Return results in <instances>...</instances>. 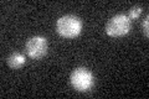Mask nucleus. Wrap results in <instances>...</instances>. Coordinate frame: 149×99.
<instances>
[{
  "label": "nucleus",
  "mask_w": 149,
  "mask_h": 99,
  "mask_svg": "<svg viewBox=\"0 0 149 99\" xmlns=\"http://www.w3.org/2000/svg\"><path fill=\"white\" fill-rule=\"evenodd\" d=\"M130 30V20L127 14H117L111 17L106 25L107 35L112 37H120L127 35Z\"/></svg>",
  "instance_id": "nucleus-3"
},
{
  "label": "nucleus",
  "mask_w": 149,
  "mask_h": 99,
  "mask_svg": "<svg viewBox=\"0 0 149 99\" xmlns=\"http://www.w3.org/2000/svg\"><path fill=\"white\" fill-rule=\"evenodd\" d=\"M47 40L42 36H34L27 40L25 45V51L29 57L34 60H40L47 53Z\"/></svg>",
  "instance_id": "nucleus-4"
},
{
  "label": "nucleus",
  "mask_w": 149,
  "mask_h": 99,
  "mask_svg": "<svg viewBox=\"0 0 149 99\" xmlns=\"http://www.w3.org/2000/svg\"><path fill=\"white\" fill-rule=\"evenodd\" d=\"M82 21L76 15H63L56 22V31L65 39H73L81 34Z\"/></svg>",
  "instance_id": "nucleus-1"
},
{
  "label": "nucleus",
  "mask_w": 149,
  "mask_h": 99,
  "mask_svg": "<svg viewBox=\"0 0 149 99\" xmlns=\"http://www.w3.org/2000/svg\"><path fill=\"white\" fill-rule=\"evenodd\" d=\"M148 20H149V17L147 16V17H146V20H144V21H143V24H142L143 32H144V35H146L147 37L149 36V31H148V24H149V21H148Z\"/></svg>",
  "instance_id": "nucleus-7"
},
{
  "label": "nucleus",
  "mask_w": 149,
  "mask_h": 99,
  "mask_svg": "<svg viewBox=\"0 0 149 99\" xmlns=\"http://www.w3.org/2000/svg\"><path fill=\"white\" fill-rule=\"evenodd\" d=\"M141 14H142V6L141 5H134L133 8H130L129 14L127 16L129 17V20H134V19H138Z\"/></svg>",
  "instance_id": "nucleus-6"
},
{
  "label": "nucleus",
  "mask_w": 149,
  "mask_h": 99,
  "mask_svg": "<svg viewBox=\"0 0 149 99\" xmlns=\"http://www.w3.org/2000/svg\"><path fill=\"white\" fill-rule=\"evenodd\" d=\"M26 63V58L24 55L19 53V52H14L8 57V66L13 69H19Z\"/></svg>",
  "instance_id": "nucleus-5"
},
{
  "label": "nucleus",
  "mask_w": 149,
  "mask_h": 99,
  "mask_svg": "<svg viewBox=\"0 0 149 99\" xmlns=\"http://www.w3.org/2000/svg\"><path fill=\"white\" fill-rule=\"evenodd\" d=\"M71 84L72 87L78 92H87L95 84V76L90 69L85 67L76 68L71 73Z\"/></svg>",
  "instance_id": "nucleus-2"
}]
</instances>
